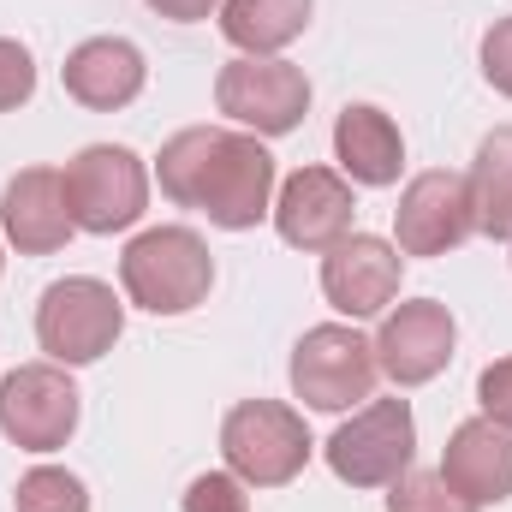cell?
I'll return each mask as SVG.
<instances>
[{"label":"cell","instance_id":"obj_1","mask_svg":"<svg viewBox=\"0 0 512 512\" xmlns=\"http://www.w3.org/2000/svg\"><path fill=\"white\" fill-rule=\"evenodd\" d=\"M155 179L179 209L209 215L227 233H245L262 215H274V155L251 131L185 126L155 155Z\"/></svg>","mask_w":512,"mask_h":512},{"label":"cell","instance_id":"obj_2","mask_svg":"<svg viewBox=\"0 0 512 512\" xmlns=\"http://www.w3.org/2000/svg\"><path fill=\"white\" fill-rule=\"evenodd\" d=\"M120 286L149 316H185L215 286V256L191 227H149L120 256Z\"/></svg>","mask_w":512,"mask_h":512},{"label":"cell","instance_id":"obj_3","mask_svg":"<svg viewBox=\"0 0 512 512\" xmlns=\"http://www.w3.org/2000/svg\"><path fill=\"white\" fill-rule=\"evenodd\" d=\"M126 328V310L114 298L108 280H90V274H66L42 292L36 304V340L42 352L60 364V370H78V364H96L102 352H114Z\"/></svg>","mask_w":512,"mask_h":512},{"label":"cell","instance_id":"obj_4","mask_svg":"<svg viewBox=\"0 0 512 512\" xmlns=\"http://www.w3.org/2000/svg\"><path fill=\"white\" fill-rule=\"evenodd\" d=\"M221 453L227 471L251 489H280L310 465V429L292 405L280 399H245L221 423Z\"/></svg>","mask_w":512,"mask_h":512},{"label":"cell","instance_id":"obj_5","mask_svg":"<svg viewBox=\"0 0 512 512\" xmlns=\"http://www.w3.org/2000/svg\"><path fill=\"white\" fill-rule=\"evenodd\" d=\"M149 203V173L126 143H90L66 161V209L78 233H126L143 221Z\"/></svg>","mask_w":512,"mask_h":512},{"label":"cell","instance_id":"obj_6","mask_svg":"<svg viewBox=\"0 0 512 512\" xmlns=\"http://www.w3.org/2000/svg\"><path fill=\"white\" fill-rule=\"evenodd\" d=\"M376 340H364L358 328L322 322L292 346V393L310 411H352L358 399L376 393Z\"/></svg>","mask_w":512,"mask_h":512},{"label":"cell","instance_id":"obj_7","mask_svg":"<svg viewBox=\"0 0 512 512\" xmlns=\"http://www.w3.org/2000/svg\"><path fill=\"white\" fill-rule=\"evenodd\" d=\"M417 453V417L405 399H370L352 423L328 435V465L352 489H393L411 471Z\"/></svg>","mask_w":512,"mask_h":512},{"label":"cell","instance_id":"obj_8","mask_svg":"<svg viewBox=\"0 0 512 512\" xmlns=\"http://www.w3.org/2000/svg\"><path fill=\"white\" fill-rule=\"evenodd\" d=\"M215 108L256 137H286L310 114V78L292 60H227L215 78Z\"/></svg>","mask_w":512,"mask_h":512},{"label":"cell","instance_id":"obj_9","mask_svg":"<svg viewBox=\"0 0 512 512\" xmlns=\"http://www.w3.org/2000/svg\"><path fill=\"white\" fill-rule=\"evenodd\" d=\"M78 429V387L60 364H18L0 382V435L24 453H54Z\"/></svg>","mask_w":512,"mask_h":512},{"label":"cell","instance_id":"obj_10","mask_svg":"<svg viewBox=\"0 0 512 512\" xmlns=\"http://www.w3.org/2000/svg\"><path fill=\"white\" fill-rule=\"evenodd\" d=\"M393 233H399V256H447V251H459V245L477 233L465 173H447V167L417 173V179L399 191Z\"/></svg>","mask_w":512,"mask_h":512},{"label":"cell","instance_id":"obj_11","mask_svg":"<svg viewBox=\"0 0 512 512\" xmlns=\"http://www.w3.org/2000/svg\"><path fill=\"white\" fill-rule=\"evenodd\" d=\"M399 274H405V256L399 245H387L376 233H346L340 245H328L322 256V292L340 316H382L387 304L399 298Z\"/></svg>","mask_w":512,"mask_h":512},{"label":"cell","instance_id":"obj_12","mask_svg":"<svg viewBox=\"0 0 512 512\" xmlns=\"http://www.w3.org/2000/svg\"><path fill=\"white\" fill-rule=\"evenodd\" d=\"M453 340H459V328H453L447 304L411 298V304H399L382 322V334H376V364H382V376H393L399 387H423L453 364Z\"/></svg>","mask_w":512,"mask_h":512},{"label":"cell","instance_id":"obj_13","mask_svg":"<svg viewBox=\"0 0 512 512\" xmlns=\"http://www.w3.org/2000/svg\"><path fill=\"white\" fill-rule=\"evenodd\" d=\"M352 185L334 167H298L274 197V227L292 251H328L352 233Z\"/></svg>","mask_w":512,"mask_h":512},{"label":"cell","instance_id":"obj_14","mask_svg":"<svg viewBox=\"0 0 512 512\" xmlns=\"http://www.w3.org/2000/svg\"><path fill=\"white\" fill-rule=\"evenodd\" d=\"M0 233L18 245V256H54L78 227L66 209V173L60 167H24L0 191Z\"/></svg>","mask_w":512,"mask_h":512},{"label":"cell","instance_id":"obj_15","mask_svg":"<svg viewBox=\"0 0 512 512\" xmlns=\"http://www.w3.org/2000/svg\"><path fill=\"white\" fill-rule=\"evenodd\" d=\"M143 78H149V66H143L137 42H126V36H90L60 66L66 96L84 102L90 114H114V108L137 102L143 96Z\"/></svg>","mask_w":512,"mask_h":512},{"label":"cell","instance_id":"obj_16","mask_svg":"<svg viewBox=\"0 0 512 512\" xmlns=\"http://www.w3.org/2000/svg\"><path fill=\"white\" fill-rule=\"evenodd\" d=\"M441 477H447L471 507H501L512 495V429L489 423V417L459 423L453 441H447Z\"/></svg>","mask_w":512,"mask_h":512},{"label":"cell","instance_id":"obj_17","mask_svg":"<svg viewBox=\"0 0 512 512\" xmlns=\"http://www.w3.org/2000/svg\"><path fill=\"white\" fill-rule=\"evenodd\" d=\"M334 161L346 167L352 185L382 191V185L399 179V167H405V137H399V126L387 120L382 108L352 102V108H340V120H334Z\"/></svg>","mask_w":512,"mask_h":512},{"label":"cell","instance_id":"obj_18","mask_svg":"<svg viewBox=\"0 0 512 512\" xmlns=\"http://www.w3.org/2000/svg\"><path fill=\"white\" fill-rule=\"evenodd\" d=\"M310 6L316 0H221V36L251 60H274L310 30Z\"/></svg>","mask_w":512,"mask_h":512},{"label":"cell","instance_id":"obj_19","mask_svg":"<svg viewBox=\"0 0 512 512\" xmlns=\"http://www.w3.org/2000/svg\"><path fill=\"white\" fill-rule=\"evenodd\" d=\"M471 185V215L477 233L489 239H512V126H495L477 149V167L465 173Z\"/></svg>","mask_w":512,"mask_h":512},{"label":"cell","instance_id":"obj_20","mask_svg":"<svg viewBox=\"0 0 512 512\" xmlns=\"http://www.w3.org/2000/svg\"><path fill=\"white\" fill-rule=\"evenodd\" d=\"M12 507L18 512H90V489L72 471H60V465H36V471L18 477Z\"/></svg>","mask_w":512,"mask_h":512},{"label":"cell","instance_id":"obj_21","mask_svg":"<svg viewBox=\"0 0 512 512\" xmlns=\"http://www.w3.org/2000/svg\"><path fill=\"white\" fill-rule=\"evenodd\" d=\"M387 512H477L441 471H405L387 495Z\"/></svg>","mask_w":512,"mask_h":512},{"label":"cell","instance_id":"obj_22","mask_svg":"<svg viewBox=\"0 0 512 512\" xmlns=\"http://www.w3.org/2000/svg\"><path fill=\"white\" fill-rule=\"evenodd\" d=\"M185 512H251V495L233 471H203L185 489Z\"/></svg>","mask_w":512,"mask_h":512},{"label":"cell","instance_id":"obj_23","mask_svg":"<svg viewBox=\"0 0 512 512\" xmlns=\"http://www.w3.org/2000/svg\"><path fill=\"white\" fill-rule=\"evenodd\" d=\"M30 96H36V60H30V48H18L12 36H0V114L24 108Z\"/></svg>","mask_w":512,"mask_h":512},{"label":"cell","instance_id":"obj_24","mask_svg":"<svg viewBox=\"0 0 512 512\" xmlns=\"http://www.w3.org/2000/svg\"><path fill=\"white\" fill-rule=\"evenodd\" d=\"M477 405H483L489 423L512 429V358H495V364L477 376Z\"/></svg>","mask_w":512,"mask_h":512},{"label":"cell","instance_id":"obj_25","mask_svg":"<svg viewBox=\"0 0 512 512\" xmlns=\"http://www.w3.org/2000/svg\"><path fill=\"white\" fill-rule=\"evenodd\" d=\"M483 78L501 96H512V18H495L489 36H483Z\"/></svg>","mask_w":512,"mask_h":512},{"label":"cell","instance_id":"obj_26","mask_svg":"<svg viewBox=\"0 0 512 512\" xmlns=\"http://www.w3.org/2000/svg\"><path fill=\"white\" fill-rule=\"evenodd\" d=\"M161 18H173V24H197V18H209L221 0H149Z\"/></svg>","mask_w":512,"mask_h":512}]
</instances>
